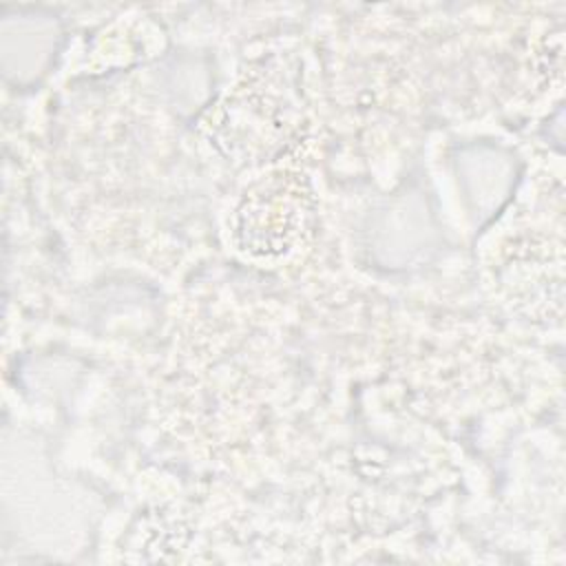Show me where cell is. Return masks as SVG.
<instances>
[{
    "mask_svg": "<svg viewBox=\"0 0 566 566\" xmlns=\"http://www.w3.org/2000/svg\"><path fill=\"white\" fill-rule=\"evenodd\" d=\"M305 199L301 175L272 172L237 208V245L265 259L287 254L305 226Z\"/></svg>",
    "mask_w": 566,
    "mask_h": 566,
    "instance_id": "obj_1",
    "label": "cell"
}]
</instances>
